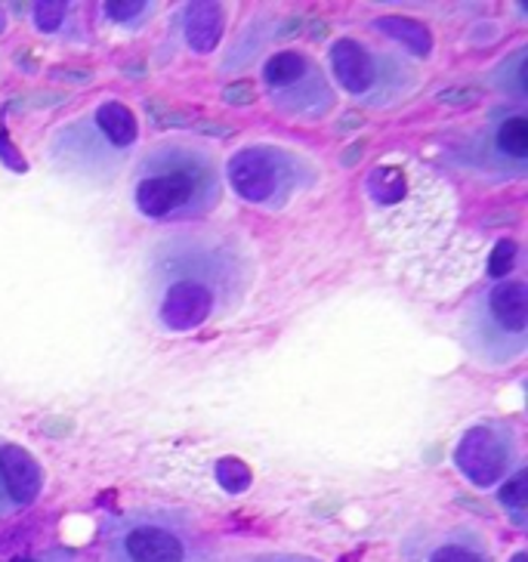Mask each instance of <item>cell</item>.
<instances>
[{"label":"cell","mask_w":528,"mask_h":562,"mask_svg":"<svg viewBox=\"0 0 528 562\" xmlns=\"http://www.w3.org/2000/svg\"><path fill=\"white\" fill-rule=\"evenodd\" d=\"M211 161H186L182 167H161L136 186V207L151 220H165L182 207L204 201L207 189H214Z\"/></svg>","instance_id":"1"},{"label":"cell","mask_w":528,"mask_h":562,"mask_svg":"<svg viewBox=\"0 0 528 562\" xmlns=\"http://www.w3.org/2000/svg\"><path fill=\"white\" fill-rule=\"evenodd\" d=\"M192 547L177 526L161 519H133L112 531L109 562H189Z\"/></svg>","instance_id":"2"},{"label":"cell","mask_w":528,"mask_h":562,"mask_svg":"<svg viewBox=\"0 0 528 562\" xmlns=\"http://www.w3.org/2000/svg\"><path fill=\"white\" fill-rule=\"evenodd\" d=\"M229 182L235 195L250 204H263L279 192V155L269 149H241L232 155Z\"/></svg>","instance_id":"3"},{"label":"cell","mask_w":528,"mask_h":562,"mask_svg":"<svg viewBox=\"0 0 528 562\" xmlns=\"http://www.w3.org/2000/svg\"><path fill=\"white\" fill-rule=\"evenodd\" d=\"M454 461H458L467 480L476 482L479 488H488L507 470V448L495 430L476 427L461 439V446L454 451Z\"/></svg>","instance_id":"4"},{"label":"cell","mask_w":528,"mask_h":562,"mask_svg":"<svg viewBox=\"0 0 528 562\" xmlns=\"http://www.w3.org/2000/svg\"><path fill=\"white\" fill-rule=\"evenodd\" d=\"M214 313V294L201 281H173L161 300V322L170 331H192Z\"/></svg>","instance_id":"5"},{"label":"cell","mask_w":528,"mask_h":562,"mask_svg":"<svg viewBox=\"0 0 528 562\" xmlns=\"http://www.w3.org/2000/svg\"><path fill=\"white\" fill-rule=\"evenodd\" d=\"M41 463L22 446H0V488L13 507H29L41 495Z\"/></svg>","instance_id":"6"},{"label":"cell","mask_w":528,"mask_h":562,"mask_svg":"<svg viewBox=\"0 0 528 562\" xmlns=\"http://www.w3.org/2000/svg\"><path fill=\"white\" fill-rule=\"evenodd\" d=\"M330 68H334V78L337 83L349 90V93H364L371 90L378 81V66L374 59L368 56L362 44L340 37L334 47H330Z\"/></svg>","instance_id":"7"},{"label":"cell","mask_w":528,"mask_h":562,"mask_svg":"<svg viewBox=\"0 0 528 562\" xmlns=\"http://www.w3.org/2000/svg\"><path fill=\"white\" fill-rule=\"evenodd\" d=\"M488 315L495 318L501 331L523 337L528 325V291L523 281H504L495 284V291L488 294Z\"/></svg>","instance_id":"8"},{"label":"cell","mask_w":528,"mask_h":562,"mask_svg":"<svg viewBox=\"0 0 528 562\" xmlns=\"http://www.w3.org/2000/svg\"><path fill=\"white\" fill-rule=\"evenodd\" d=\"M223 37V7L220 3H189L186 10V41L195 53H211Z\"/></svg>","instance_id":"9"},{"label":"cell","mask_w":528,"mask_h":562,"mask_svg":"<svg viewBox=\"0 0 528 562\" xmlns=\"http://www.w3.org/2000/svg\"><path fill=\"white\" fill-rule=\"evenodd\" d=\"M374 29L386 37H393L396 44H402L405 50H412L414 56H429L432 53V34L427 25H420L417 19L408 16H383L374 22Z\"/></svg>","instance_id":"10"},{"label":"cell","mask_w":528,"mask_h":562,"mask_svg":"<svg viewBox=\"0 0 528 562\" xmlns=\"http://www.w3.org/2000/svg\"><path fill=\"white\" fill-rule=\"evenodd\" d=\"M97 124L112 146H131L136 139V117L124 102H102L100 112H97Z\"/></svg>","instance_id":"11"},{"label":"cell","mask_w":528,"mask_h":562,"mask_svg":"<svg viewBox=\"0 0 528 562\" xmlns=\"http://www.w3.org/2000/svg\"><path fill=\"white\" fill-rule=\"evenodd\" d=\"M424 562H492L485 547L479 544L476 538H467V535H451L446 541L432 544L427 550Z\"/></svg>","instance_id":"12"},{"label":"cell","mask_w":528,"mask_h":562,"mask_svg":"<svg viewBox=\"0 0 528 562\" xmlns=\"http://www.w3.org/2000/svg\"><path fill=\"white\" fill-rule=\"evenodd\" d=\"M368 192L378 204H398L408 192V180L398 167H374L368 173Z\"/></svg>","instance_id":"13"},{"label":"cell","mask_w":528,"mask_h":562,"mask_svg":"<svg viewBox=\"0 0 528 562\" xmlns=\"http://www.w3.org/2000/svg\"><path fill=\"white\" fill-rule=\"evenodd\" d=\"M310 71V59H303L300 53H279V56H272L263 68V78L266 83H272V87H288V83H297L303 75Z\"/></svg>","instance_id":"14"},{"label":"cell","mask_w":528,"mask_h":562,"mask_svg":"<svg viewBox=\"0 0 528 562\" xmlns=\"http://www.w3.org/2000/svg\"><path fill=\"white\" fill-rule=\"evenodd\" d=\"M497 149L510 155L513 161H526L528 158V121L513 115L497 127Z\"/></svg>","instance_id":"15"},{"label":"cell","mask_w":528,"mask_h":562,"mask_svg":"<svg viewBox=\"0 0 528 562\" xmlns=\"http://www.w3.org/2000/svg\"><path fill=\"white\" fill-rule=\"evenodd\" d=\"M216 482H220L229 495H241V492H248L250 488L254 473H250V467L245 461H238V458H223V461H216Z\"/></svg>","instance_id":"16"},{"label":"cell","mask_w":528,"mask_h":562,"mask_svg":"<svg viewBox=\"0 0 528 562\" xmlns=\"http://www.w3.org/2000/svg\"><path fill=\"white\" fill-rule=\"evenodd\" d=\"M528 476L526 473H516L510 482H504V488H501V504L513 513V519L516 522H523L526 519V507H528Z\"/></svg>","instance_id":"17"},{"label":"cell","mask_w":528,"mask_h":562,"mask_svg":"<svg viewBox=\"0 0 528 562\" xmlns=\"http://www.w3.org/2000/svg\"><path fill=\"white\" fill-rule=\"evenodd\" d=\"M34 25L41 29V32H59V25H63V19H66L68 7L66 3H56V0H37L34 3Z\"/></svg>","instance_id":"18"},{"label":"cell","mask_w":528,"mask_h":562,"mask_svg":"<svg viewBox=\"0 0 528 562\" xmlns=\"http://www.w3.org/2000/svg\"><path fill=\"white\" fill-rule=\"evenodd\" d=\"M513 266H516V245H513L510 238H504V241H497L495 250H492V260H488V276H492V279H504Z\"/></svg>","instance_id":"19"},{"label":"cell","mask_w":528,"mask_h":562,"mask_svg":"<svg viewBox=\"0 0 528 562\" xmlns=\"http://www.w3.org/2000/svg\"><path fill=\"white\" fill-rule=\"evenodd\" d=\"M146 10V3H139V0H109L105 3V16L109 19H117V22H131L136 19L139 13Z\"/></svg>","instance_id":"20"},{"label":"cell","mask_w":528,"mask_h":562,"mask_svg":"<svg viewBox=\"0 0 528 562\" xmlns=\"http://www.w3.org/2000/svg\"><path fill=\"white\" fill-rule=\"evenodd\" d=\"M254 100H257V90H254L250 81H235L223 90V102L226 105H250Z\"/></svg>","instance_id":"21"},{"label":"cell","mask_w":528,"mask_h":562,"mask_svg":"<svg viewBox=\"0 0 528 562\" xmlns=\"http://www.w3.org/2000/svg\"><path fill=\"white\" fill-rule=\"evenodd\" d=\"M439 100L446 105H473V102L482 100V90L479 87H448L439 93Z\"/></svg>","instance_id":"22"},{"label":"cell","mask_w":528,"mask_h":562,"mask_svg":"<svg viewBox=\"0 0 528 562\" xmlns=\"http://www.w3.org/2000/svg\"><path fill=\"white\" fill-rule=\"evenodd\" d=\"M0 158H3V165L16 167V170H25V161H22V155H19L13 146H7V136L0 133Z\"/></svg>","instance_id":"23"},{"label":"cell","mask_w":528,"mask_h":562,"mask_svg":"<svg viewBox=\"0 0 528 562\" xmlns=\"http://www.w3.org/2000/svg\"><path fill=\"white\" fill-rule=\"evenodd\" d=\"M300 32H306V25H303L300 19H291V22H284L279 29V37L281 41H291V37H297Z\"/></svg>","instance_id":"24"},{"label":"cell","mask_w":528,"mask_h":562,"mask_svg":"<svg viewBox=\"0 0 528 562\" xmlns=\"http://www.w3.org/2000/svg\"><path fill=\"white\" fill-rule=\"evenodd\" d=\"M195 127H199V133H207V136H232V131L226 124H214V121H201Z\"/></svg>","instance_id":"25"},{"label":"cell","mask_w":528,"mask_h":562,"mask_svg":"<svg viewBox=\"0 0 528 562\" xmlns=\"http://www.w3.org/2000/svg\"><path fill=\"white\" fill-rule=\"evenodd\" d=\"M359 158H362V146H352V149L347 151V155H344V165H356V161H359Z\"/></svg>","instance_id":"26"},{"label":"cell","mask_w":528,"mask_h":562,"mask_svg":"<svg viewBox=\"0 0 528 562\" xmlns=\"http://www.w3.org/2000/svg\"><path fill=\"white\" fill-rule=\"evenodd\" d=\"M260 562H313V560H300V557H269V560Z\"/></svg>","instance_id":"27"},{"label":"cell","mask_w":528,"mask_h":562,"mask_svg":"<svg viewBox=\"0 0 528 562\" xmlns=\"http://www.w3.org/2000/svg\"><path fill=\"white\" fill-rule=\"evenodd\" d=\"M510 562H528V553H516Z\"/></svg>","instance_id":"28"},{"label":"cell","mask_w":528,"mask_h":562,"mask_svg":"<svg viewBox=\"0 0 528 562\" xmlns=\"http://www.w3.org/2000/svg\"><path fill=\"white\" fill-rule=\"evenodd\" d=\"M13 562H34V560H32V557H16Z\"/></svg>","instance_id":"29"}]
</instances>
